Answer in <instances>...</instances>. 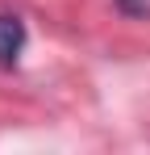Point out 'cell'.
<instances>
[{"label":"cell","mask_w":150,"mask_h":155,"mask_svg":"<svg viewBox=\"0 0 150 155\" xmlns=\"http://www.w3.org/2000/svg\"><path fill=\"white\" fill-rule=\"evenodd\" d=\"M25 42H29L25 21H21V17H13V13H0V67H17Z\"/></svg>","instance_id":"6da1fadb"},{"label":"cell","mask_w":150,"mask_h":155,"mask_svg":"<svg viewBox=\"0 0 150 155\" xmlns=\"http://www.w3.org/2000/svg\"><path fill=\"white\" fill-rule=\"evenodd\" d=\"M117 8H125V13H142V17H146V13H150V0H117Z\"/></svg>","instance_id":"7a4b0ae2"}]
</instances>
